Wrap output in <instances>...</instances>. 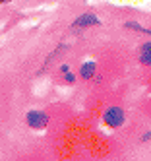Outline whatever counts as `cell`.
Returning <instances> with one entry per match:
<instances>
[{"label":"cell","instance_id":"cell-2","mask_svg":"<svg viewBox=\"0 0 151 161\" xmlns=\"http://www.w3.org/2000/svg\"><path fill=\"white\" fill-rule=\"evenodd\" d=\"M25 119H27V124L31 126V128H35V130L45 128V126L49 124V114L43 113V111H29Z\"/></svg>","mask_w":151,"mask_h":161},{"label":"cell","instance_id":"cell-5","mask_svg":"<svg viewBox=\"0 0 151 161\" xmlns=\"http://www.w3.org/2000/svg\"><path fill=\"white\" fill-rule=\"evenodd\" d=\"M139 62L145 64V66H151V41L143 43L139 47Z\"/></svg>","mask_w":151,"mask_h":161},{"label":"cell","instance_id":"cell-8","mask_svg":"<svg viewBox=\"0 0 151 161\" xmlns=\"http://www.w3.org/2000/svg\"><path fill=\"white\" fill-rule=\"evenodd\" d=\"M147 140H151V130H149V132H145V134L142 136V142H147Z\"/></svg>","mask_w":151,"mask_h":161},{"label":"cell","instance_id":"cell-6","mask_svg":"<svg viewBox=\"0 0 151 161\" xmlns=\"http://www.w3.org/2000/svg\"><path fill=\"white\" fill-rule=\"evenodd\" d=\"M124 27H126V29H134V31H138V33H145V35H151V29L143 27L142 24H138V21H126Z\"/></svg>","mask_w":151,"mask_h":161},{"label":"cell","instance_id":"cell-4","mask_svg":"<svg viewBox=\"0 0 151 161\" xmlns=\"http://www.w3.org/2000/svg\"><path fill=\"white\" fill-rule=\"evenodd\" d=\"M95 72H97V64L93 62V60L84 62V64H81V68H79V76L84 78V80H91L93 76H95Z\"/></svg>","mask_w":151,"mask_h":161},{"label":"cell","instance_id":"cell-7","mask_svg":"<svg viewBox=\"0 0 151 161\" xmlns=\"http://www.w3.org/2000/svg\"><path fill=\"white\" fill-rule=\"evenodd\" d=\"M64 78H66V82H68V84H74V82H76V76H74L72 72H66Z\"/></svg>","mask_w":151,"mask_h":161},{"label":"cell","instance_id":"cell-10","mask_svg":"<svg viewBox=\"0 0 151 161\" xmlns=\"http://www.w3.org/2000/svg\"><path fill=\"white\" fill-rule=\"evenodd\" d=\"M4 2H10V0H0V4H4Z\"/></svg>","mask_w":151,"mask_h":161},{"label":"cell","instance_id":"cell-9","mask_svg":"<svg viewBox=\"0 0 151 161\" xmlns=\"http://www.w3.org/2000/svg\"><path fill=\"white\" fill-rule=\"evenodd\" d=\"M60 70L66 74V72H70V66H68V64H62V66H60Z\"/></svg>","mask_w":151,"mask_h":161},{"label":"cell","instance_id":"cell-1","mask_svg":"<svg viewBox=\"0 0 151 161\" xmlns=\"http://www.w3.org/2000/svg\"><path fill=\"white\" fill-rule=\"evenodd\" d=\"M103 120H105L107 126H111V128H118V126L124 124L126 114H124V111L120 107H109L103 114Z\"/></svg>","mask_w":151,"mask_h":161},{"label":"cell","instance_id":"cell-3","mask_svg":"<svg viewBox=\"0 0 151 161\" xmlns=\"http://www.w3.org/2000/svg\"><path fill=\"white\" fill-rule=\"evenodd\" d=\"M101 24V19L97 16H93V14H81L79 18L74 19V24L72 27L76 29H84V27H93V25H99Z\"/></svg>","mask_w":151,"mask_h":161}]
</instances>
